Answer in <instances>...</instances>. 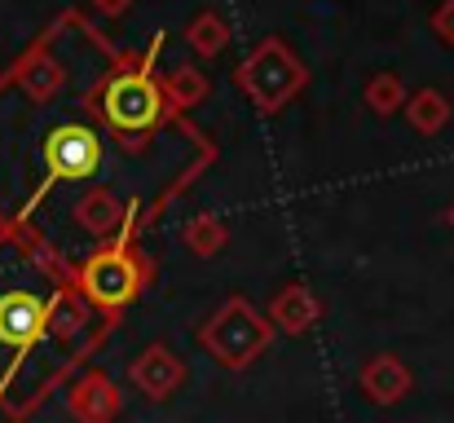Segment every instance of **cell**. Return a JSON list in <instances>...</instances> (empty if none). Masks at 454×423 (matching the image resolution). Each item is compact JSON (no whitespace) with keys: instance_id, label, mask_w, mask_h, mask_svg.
Returning a JSON list of instances; mask_svg holds the SVG:
<instances>
[{"instance_id":"1","label":"cell","mask_w":454,"mask_h":423,"mask_svg":"<svg viewBox=\"0 0 454 423\" xmlns=\"http://www.w3.org/2000/svg\"><path fill=\"white\" fill-rule=\"evenodd\" d=\"M106 115L120 129H146L154 115H159V98H154V89L142 75H124L106 93Z\"/></svg>"},{"instance_id":"2","label":"cell","mask_w":454,"mask_h":423,"mask_svg":"<svg viewBox=\"0 0 454 423\" xmlns=\"http://www.w3.org/2000/svg\"><path fill=\"white\" fill-rule=\"evenodd\" d=\"M49 168L58 176H89L98 168V137L84 124H67L49 137Z\"/></svg>"},{"instance_id":"3","label":"cell","mask_w":454,"mask_h":423,"mask_svg":"<svg viewBox=\"0 0 454 423\" xmlns=\"http://www.w3.org/2000/svg\"><path fill=\"white\" fill-rule=\"evenodd\" d=\"M44 326V309L35 295H22V291H9L0 295V344L4 349H27Z\"/></svg>"}]
</instances>
